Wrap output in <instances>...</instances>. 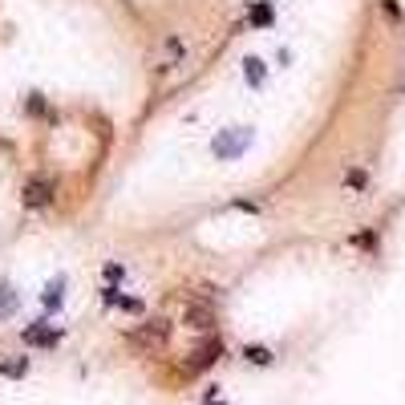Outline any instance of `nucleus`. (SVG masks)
<instances>
[{"instance_id":"1","label":"nucleus","mask_w":405,"mask_h":405,"mask_svg":"<svg viewBox=\"0 0 405 405\" xmlns=\"http://www.w3.org/2000/svg\"><path fill=\"white\" fill-rule=\"evenodd\" d=\"M251 126H231L227 134H219L211 142V150H215V158H235V154H243L247 146H251Z\"/></svg>"},{"instance_id":"8","label":"nucleus","mask_w":405,"mask_h":405,"mask_svg":"<svg viewBox=\"0 0 405 405\" xmlns=\"http://www.w3.org/2000/svg\"><path fill=\"white\" fill-rule=\"evenodd\" d=\"M61 288H65V276H53V284L45 288V296H41V304H45L49 312L61 308Z\"/></svg>"},{"instance_id":"11","label":"nucleus","mask_w":405,"mask_h":405,"mask_svg":"<svg viewBox=\"0 0 405 405\" xmlns=\"http://www.w3.org/2000/svg\"><path fill=\"white\" fill-rule=\"evenodd\" d=\"M243 357L251 361V365H272V349H263V345H243Z\"/></svg>"},{"instance_id":"10","label":"nucleus","mask_w":405,"mask_h":405,"mask_svg":"<svg viewBox=\"0 0 405 405\" xmlns=\"http://www.w3.org/2000/svg\"><path fill=\"white\" fill-rule=\"evenodd\" d=\"M215 361H219V340H211V345H203V349H199V353H195V369H203V365H215Z\"/></svg>"},{"instance_id":"15","label":"nucleus","mask_w":405,"mask_h":405,"mask_svg":"<svg viewBox=\"0 0 405 405\" xmlns=\"http://www.w3.org/2000/svg\"><path fill=\"white\" fill-rule=\"evenodd\" d=\"M345 183H349L353 191H365V187H369V174H365V170H349V174H345Z\"/></svg>"},{"instance_id":"9","label":"nucleus","mask_w":405,"mask_h":405,"mask_svg":"<svg viewBox=\"0 0 405 405\" xmlns=\"http://www.w3.org/2000/svg\"><path fill=\"white\" fill-rule=\"evenodd\" d=\"M17 304H21V296H17L8 284H0V316H13V312H17Z\"/></svg>"},{"instance_id":"4","label":"nucleus","mask_w":405,"mask_h":405,"mask_svg":"<svg viewBox=\"0 0 405 405\" xmlns=\"http://www.w3.org/2000/svg\"><path fill=\"white\" fill-rule=\"evenodd\" d=\"M187 324H191V329H199V333L215 329V312H211V304H187Z\"/></svg>"},{"instance_id":"12","label":"nucleus","mask_w":405,"mask_h":405,"mask_svg":"<svg viewBox=\"0 0 405 405\" xmlns=\"http://www.w3.org/2000/svg\"><path fill=\"white\" fill-rule=\"evenodd\" d=\"M243 73H247L251 85H263V61L260 57H247V61H243Z\"/></svg>"},{"instance_id":"5","label":"nucleus","mask_w":405,"mask_h":405,"mask_svg":"<svg viewBox=\"0 0 405 405\" xmlns=\"http://www.w3.org/2000/svg\"><path fill=\"white\" fill-rule=\"evenodd\" d=\"M101 300L110 304V308H126V312H142V300H134V296H122L118 288H106L101 292Z\"/></svg>"},{"instance_id":"3","label":"nucleus","mask_w":405,"mask_h":405,"mask_svg":"<svg viewBox=\"0 0 405 405\" xmlns=\"http://www.w3.org/2000/svg\"><path fill=\"white\" fill-rule=\"evenodd\" d=\"M49 199H53V183H49V179H28V183H24V207L37 211V207H45Z\"/></svg>"},{"instance_id":"17","label":"nucleus","mask_w":405,"mask_h":405,"mask_svg":"<svg viewBox=\"0 0 405 405\" xmlns=\"http://www.w3.org/2000/svg\"><path fill=\"white\" fill-rule=\"evenodd\" d=\"M126 272H122V263H106V280H122Z\"/></svg>"},{"instance_id":"2","label":"nucleus","mask_w":405,"mask_h":405,"mask_svg":"<svg viewBox=\"0 0 405 405\" xmlns=\"http://www.w3.org/2000/svg\"><path fill=\"white\" fill-rule=\"evenodd\" d=\"M167 336H170V320L154 316V320H146L142 329H134L130 340H134V345H146V349H158V345H167Z\"/></svg>"},{"instance_id":"6","label":"nucleus","mask_w":405,"mask_h":405,"mask_svg":"<svg viewBox=\"0 0 405 405\" xmlns=\"http://www.w3.org/2000/svg\"><path fill=\"white\" fill-rule=\"evenodd\" d=\"M247 21L256 24V28H267V24L276 21V0H260V4L247 13Z\"/></svg>"},{"instance_id":"14","label":"nucleus","mask_w":405,"mask_h":405,"mask_svg":"<svg viewBox=\"0 0 405 405\" xmlns=\"http://www.w3.org/2000/svg\"><path fill=\"white\" fill-rule=\"evenodd\" d=\"M174 61H183V41H179V37H167V65H163V69H170Z\"/></svg>"},{"instance_id":"7","label":"nucleus","mask_w":405,"mask_h":405,"mask_svg":"<svg viewBox=\"0 0 405 405\" xmlns=\"http://www.w3.org/2000/svg\"><path fill=\"white\" fill-rule=\"evenodd\" d=\"M24 340H28V345H57V340H61V333H49L45 320H41V324L24 329Z\"/></svg>"},{"instance_id":"13","label":"nucleus","mask_w":405,"mask_h":405,"mask_svg":"<svg viewBox=\"0 0 405 405\" xmlns=\"http://www.w3.org/2000/svg\"><path fill=\"white\" fill-rule=\"evenodd\" d=\"M0 373H4V377H24V373H28V361H24V357L4 361V365H0Z\"/></svg>"},{"instance_id":"16","label":"nucleus","mask_w":405,"mask_h":405,"mask_svg":"<svg viewBox=\"0 0 405 405\" xmlns=\"http://www.w3.org/2000/svg\"><path fill=\"white\" fill-rule=\"evenodd\" d=\"M28 114H33V118H45V101H41V94H28Z\"/></svg>"}]
</instances>
